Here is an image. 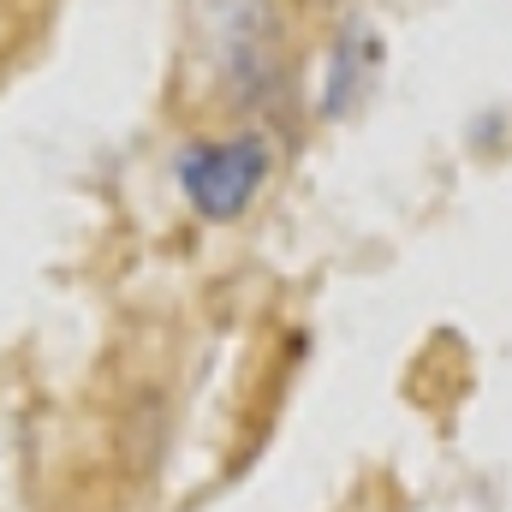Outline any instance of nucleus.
Returning <instances> with one entry per match:
<instances>
[{
    "mask_svg": "<svg viewBox=\"0 0 512 512\" xmlns=\"http://www.w3.org/2000/svg\"><path fill=\"white\" fill-rule=\"evenodd\" d=\"M274 167L268 137H227V143H191L179 155V191L191 197V209L203 221H239L251 209V197L262 191Z\"/></svg>",
    "mask_w": 512,
    "mask_h": 512,
    "instance_id": "nucleus-1",
    "label": "nucleus"
},
{
    "mask_svg": "<svg viewBox=\"0 0 512 512\" xmlns=\"http://www.w3.org/2000/svg\"><path fill=\"white\" fill-rule=\"evenodd\" d=\"M215 24H221L227 78L245 96H274V84H280V24H274L268 0H215Z\"/></svg>",
    "mask_w": 512,
    "mask_h": 512,
    "instance_id": "nucleus-2",
    "label": "nucleus"
},
{
    "mask_svg": "<svg viewBox=\"0 0 512 512\" xmlns=\"http://www.w3.org/2000/svg\"><path fill=\"white\" fill-rule=\"evenodd\" d=\"M370 54H376V42H370L364 24H352V30L334 42V72H328V102H322V114H346V102L358 96V66H370Z\"/></svg>",
    "mask_w": 512,
    "mask_h": 512,
    "instance_id": "nucleus-3",
    "label": "nucleus"
}]
</instances>
